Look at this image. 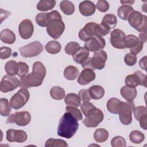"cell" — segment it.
Wrapping results in <instances>:
<instances>
[{"label":"cell","mask_w":147,"mask_h":147,"mask_svg":"<svg viewBox=\"0 0 147 147\" xmlns=\"http://www.w3.org/2000/svg\"><path fill=\"white\" fill-rule=\"evenodd\" d=\"M134 11L133 7L127 5L121 6L117 11L118 16L123 20H127L130 13Z\"/></svg>","instance_id":"obj_30"},{"label":"cell","mask_w":147,"mask_h":147,"mask_svg":"<svg viewBox=\"0 0 147 147\" xmlns=\"http://www.w3.org/2000/svg\"><path fill=\"white\" fill-rule=\"evenodd\" d=\"M82 101L83 102H89L91 100V96L89 94L88 90L87 89H82L79 91L78 95Z\"/></svg>","instance_id":"obj_49"},{"label":"cell","mask_w":147,"mask_h":147,"mask_svg":"<svg viewBox=\"0 0 147 147\" xmlns=\"http://www.w3.org/2000/svg\"><path fill=\"white\" fill-rule=\"evenodd\" d=\"M46 51L51 54H56L61 49V44L56 41H50L45 45Z\"/></svg>","instance_id":"obj_33"},{"label":"cell","mask_w":147,"mask_h":147,"mask_svg":"<svg viewBox=\"0 0 147 147\" xmlns=\"http://www.w3.org/2000/svg\"><path fill=\"white\" fill-rule=\"evenodd\" d=\"M124 61L127 65L133 66L135 65L137 61V56L131 53H127L124 57Z\"/></svg>","instance_id":"obj_46"},{"label":"cell","mask_w":147,"mask_h":147,"mask_svg":"<svg viewBox=\"0 0 147 147\" xmlns=\"http://www.w3.org/2000/svg\"><path fill=\"white\" fill-rule=\"evenodd\" d=\"M31 121V115L27 111H18L11 114L7 119V123H15L18 126H25Z\"/></svg>","instance_id":"obj_8"},{"label":"cell","mask_w":147,"mask_h":147,"mask_svg":"<svg viewBox=\"0 0 147 147\" xmlns=\"http://www.w3.org/2000/svg\"><path fill=\"white\" fill-rule=\"evenodd\" d=\"M90 52L85 47H80L79 49L72 56L74 60L79 64H82L89 56Z\"/></svg>","instance_id":"obj_22"},{"label":"cell","mask_w":147,"mask_h":147,"mask_svg":"<svg viewBox=\"0 0 147 147\" xmlns=\"http://www.w3.org/2000/svg\"><path fill=\"white\" fill-rule=\"evenodd\" d=\"M20 86V80L14 75H5L0 83V90L2 92L13 91Z\"/></svg>","instance_id":"obj_9"},{"label":"cell","mask_w":147,"mask_h":147,"mask_svg":"<svg viewBox=\"0 0 147 147\" xmlns=\"http://www.w3.org/2000/svg\"><path fill=\"white\" fill-rule=\"evenodd\" d=\"M134 1H128V0H125V1H121L120 2L123 5H127V6H131L134 3Z\"/></svg>","instance_id":"obj_56"},{"label":"cell","mask_w":147,"mask_h":147,"mask_svg":"<svg viewBox=\"0 0 147 147\" xmlns=\"http://www.w3.org/2000/svg\"><path fill=\"white\" fill-rule=\"evenodd\" d=\"M82 64V67L83 68H90L92 70H95L92 64V57H88L86 60H85Z\"/></svg>","instance_id":"obj_52"},{"label":"cell","mask_w":147,"mask_h":147,"mask_svg":"<svg viewBox=\"0 0 147 147\" xmlns=\"http://www.w3.org/2000/svg\"><path fill=\"white\" fill-rule=\"evenodd\" d=\"M79 44L75 41H72L68 42L65 47L64 51L65 52L69 55H74L75 53L79 49Z\"/></svg>","instance_id":"obj_39"},{"label":"cell","mask_w":147,"mask_h":147,"mask_svg":"<svg viewBox=\"0 0 147 147\" xmlns=\"http://www.w3.org/2000/svg\"><path fill=\"white\" fill-rule=\"evenodd\" d=\"M29 97L30 94L26 88H21L10 99V107L15 110L21 109L28 102Z\"/></svg>","instance_id":"obj_6"},{"label":"cell","mask_w":147,"mask_h":147,"mask_svg":"<svg viewBox=\"0 0 147 147\" xmlns=\"http://www.w3.org/2000/svg\"><path fill=\"white\" fill-rule=\"evenodd\" d=\"M130 140L134 144H141L145 140L144 134L138 130H133L129 134Z\"/></svg>","instance_id":"obj_35"},{"label":"cell","mask_w":147,"mask_h":147,"mask_svg":"<svg viewBox=\"0 0 147 147\" xmlns=\"http://www.w3.org/2000/svg\"><path fill=\"white\" fill-rule=\"evenodd\" d=\"M128 22L131 26L140 32H146L147 18L140 11L134 10L129 15Z\"/></svg>","instance_id":"obj_4"},{"label":"cell","mask_w":147,"mask_h":147,"mask_svg":"<svg viewBox=\"0 0 147 147\" xmlns=\"http://www.w3.org/2000/svg\"><path fill=\"white\" fill-rule=\"evenodd\" d=\"M146 119H147V115H145L143 117H142L138 121L140 122V125L141 127L144 130H146Z\"/></svg>","instance_id":"obj_53"},{"label":"cell","mask_w":147,"mask_h":147,"mask_svg":"<svg viewBox=\"0 0 147 147\" xmlns=\"http://www.w3.org/2000/svg\"><path fill=\"white\" fill-rule=\"evenodd\" d=\"M45 147H65L68 146V144L63 140L61 139H54V138H49L48 139L45 144Z\"/></svg>","instance_id":"obj_37"},{"label":"cell","mask_w":147,"mask_h":147,"mask_svg":"<svg viewBox=\"0 0 147 147\" xmlns=\"http://www.w3.org/2000/svg\"><path fill=\"white\" fill-rule=\"evenodd\" d=\"M79 127L78 120L69 113H65L59 121L57 135L65 138H72Z\"/></svg>","instance_id":"obj_2"},{"label":"cell","mask_w":147,"mask_h":147,"mask_svg":"<svg viewBox=\"0 0 147 147\" xmlns=\"http://www.w3.org/2000/svg\"><path fill=\"white\" fill-rule=\"evenodd\" d=\"M123 102L117 98H111L107 102V109L112 114H117L119 113L122 106Z\"/></svg>","instance_id":"obj_20"},{"label":"cell","mask_w":147,"mask_h":147,"mask_svg":"<svg viewBox=\"0 0 147 147\" xmlns=\"http://www.w3.org/2000/svg\"><path fill=\"white\" fill-rule=\"evenodd\" d=\"M125 33L120 29H115L110 33V43L114 48L117 49L125 48Z\"/></svg>","instance_id":"obj_12"},{"label":"cell","mask_w":147,"mask_h":147,"mask_svg":"<svg viewBox=\"0 0 147 147\" xmlns=\"http://www.w3.org/2000/svg\"><path fill=\"white\" fill-rule=\"evenodd\" d=\"M134 103L133 101L123 102L119 114V118L121 123L125 125H128L132 121L131 112L134 108Z\"/></svg>","instance_id":"obj_10"},{"label":"cell","mask_w":147,"mask_h":147,"mask_svg":"<svg viewBox=\"0 0 147 147\" xmlns=\"http://www.w3.org/2000/svg\"><path fill=\"white\" fill-rule=\"evenodd\" d=\"M60 8L65 15H71L75 11V6L69 1H62L60 3Z\"/></svg>","instance_id":"obj_31"},{"label":"cell","mask_w":147,"mask_h":147,"mask_svg":"<svg viewBox=\"0 0 147 147\" xmlns=\"http://www.w3.org/2000/svg\"><path fill=\"white\" fill-rule=\"evenodd\" d=\"M89 94L91 96V98L98 100L102 98L105 95V90L104 88L98 85H94L90 87L88 89Z\"/></svg>","instance_id":"obj_24"},{"label":"cell","mask_w":147,"mask_h":147,"mask_svg":"<svg viewBox=\"0 0 147 147\" xmlns=\"http://www.w3.org/2000/svg\"><path fill=\"white\" fill-rule=\"evenodd\" d=\"M103 117L104 115L102 110L95 107L88 112L83 120V123L87 127H95L102 122Z\"/></svg>","instance_id":"obj_5"},{"label":"cell","mask_w":147,"mask_h":147,"mask_svg":"<svg viewBox=\"0 0 147 147\" xmlns=\"http://www.w3.org/2000/svg\"><path fill=\"white\" fill-rule=\"evenodd\" d=\"M65 110L67 112L71 114L78 121H80L83 118V115L81 111L76 107L68 106L65 107Z\"/></svg>","instance_id":"obj_43"},{"label":"cell","mask_w":147,"mask_h":147,"mask_svg":"<svg viewBox=\"0 0 147 147\" xmlns=\"http://www.w3.org/2000/svg\"><path fill=\"white\" fill-rule=\"evenodd\" d=\"M121 96L127 102L133 101L137 96V90L136 87L127 86H123L120 90Z\"/></svg>","instance_id":"obj_21"},{"label":"cell","mask_w":147,"mask_h":147,"mask_svg":"<svg viewBox=\"0 0 147 147\" xmlns=\"http://www.w3.org/2000/svg\"><path fill=\"white\" fill-rule=\"evenodd\" d=\"M139 41L138 38L133 34H129L125 38V48H130L134 47Z\"/></svg>","instance_id":"obj_40"},{"label":"cell","mask_w":147,"mask_h":147,"mask_svg":"<svg viewBox=\"0 0 147 147\" xmlns=\"http://www.w3.org/2000/svg\"><path fill=\"white\" fill-rule=\"evenodd\" d=\"M94 107H95V106L90 102H83L80 105V109L85 116H86L88 112Z\"/></svg>","instance_id":"obj_50"},{"label":"cell","mask_w":147,"mask_h":147,"mask_svg":"<svg viewBox=\"0 0 147 147\" xmlns=\"http://www.w3.org/2000/svg\"><path fill=\"white\" fill-rule=\"evenodd\" d=\"M29 72V66L28 64L24 62H18V71L17 75L21 78H23L28 75Z\"/></svg>","instance_id":"obj_42"},{"label":"cell","mask_w":147,"mask_h":147,"mask_svg":"<svg viewBox=\"0 0 147 147\" xmlns=\"http://www.w3.org/2000/svg\"><path fill=\"white\" fill-rule=\"evenodd\" d=\"M43 45L38 41L32 42L19 48L21 55L24 57H32L39 55L43 51Z\"/></svg>","instance_id":"obj_7"},{"label":"cell","mask_w":147,"mask_h":147,"mask_svg":"<svg viewBox=\"0 0 147 147\" xmlns=\"http://www.w3.org/2000/svg\"><path fill=\"white\" fill-rule=\"evenodd\" d=\"M101 24H103L110 29H113L117 25V18L114 14H107L103 17Z\"/></svg>","instance_id":"obj_28"},{"label":"cell","mask_w":147,"mask_h":147,"mask_svg":"<svg viewBox=\"0 0 147 147\" xmlns=\"http://www.w3.org/2000/svg\"><path fill=\"white\" fill-rule=\"evenodd\" d=\"M95 79V73L90 68H84L80 72L78 83L80 85H87Z\"/></svg>","instance_id":"obj_18"},{"label":"cell","mask_w":147,"mask_h":147,"mask_svg":"<svg viewBox=\"0 0 147 147\" xmlns=\"http://www.w3.org/2000/svg\"><path fill=\"white\" fill-rule=\"evenodd\" d=\"M134 117L137 121H139L140 119L145 115H147V109L146 107L143 106H139L134 107L133 110Z\"/></svg>","instance_id":"obj_41"},{"label":"cell","mask_w":147,"mask_h":147,"mask_svg":"<svg viewBox=\"0 0 147 147\" xmlns=\"http://www.w3.org/2000/svg\"><path fill=\"white\" fill-rule=\"evenodd\" d=\"M9 101L6 98L0 99V113L3 117H7L10 115L11 108Z\"/></svg>","instance_id":"obj_36"},{"label":"cell","mask_w":147,"mask_h":147,"mask_svg":"<svg viewBox=\"0 0 147 147\" xmlns=\"http://www.w3.org/2000/svg\"><path fill=\"white\" fill-rule=\"evenodd\" d=\"M79 74V69L73 65H68L64 70V76L69 80H75L78 76Z\"/></svg>","instance_id":"obj_25"},{"label":"cell","mask_w":147,"mask_h":147,"mask_svg":"<svg viewBox=\"0 0 147 147\" xmlns=\"http://www.w3.org/2000/svg\"><path fill=\"white\" fill-rule=\"evenodd\" d=\"M27 138V134L24 130L9 129L6 131V140L8 142L22 143L26 141Z\"/></svg>","instance_id":"obj_15"},{"label":"cell","mask_w":147,"mask_h":147,"mask_svg":"<svg viewBox=\"0 0 147 147\" xmlns=\"http://www.w3.org/2000/svg\"><path fill=\"white\" fill-rule=\"evenodd\" d=\"M94 138L96 142H104L109 138V132L103 128L97 129L94 134Z\"/></svg>","instance_id":"obj_29"},{"label":"cell","mask_w":147,"mask_h":147,"mask_svg":"<svg viewBox=\"0 0 147 147\" xmlns=\"http://www.w3.org/2000/svg\"><path fill=\"white\" fill-rule=\"evenodd\" d=\"M36 22L42 27H47L48 25L49 21L48 18V13H40L36 16Z\"/></svg>","instance_id":"obj_38"},{"label":"cell","mask_w":147,"mask_h":147,"mask_svg":"<svg viewBox=\"0 0 147 147\" xmlns=\"http://www.w3.org/2000/svg\"><path fill=\"white\" fill-rule=\"evenodd\" d=\"M56 5V1L54 0H41L37 5V9L41 11H47L52 9Z\"/></svg>","instance_id":"obj_27"},{"label":"cell","mask_w":147,"mask_h":147,"mask_svg":"<svg viewBox=\"0 0 147 147\" xmlns=\"http://www.w3.org/2000/svg\"><path fill=\"white\" fill-rule=\"evenodd\" d=\"M5 69L8 75H17L18 71V63L14 60H9L7 61L5 65Z\"/></svg>","instance_id":"obj_34"},{"label":"cell","mask_w":147,"mask_h":147,"mask_svg":"<svg viewBox=\"0 0 147 147\" xmlns=\"http://www.w3.org/2000/svg\"><path fill=\"white\" fill-rule=\"evenodd\" d=\"M12 50L10 48L7 47H2L0 48V58L6 59L10 57L11 55Z\"/></svg>","instance_id":"obj_48"},{"label":"cell","mask_w":147,"mask_h":147,"mask_svg":"<svg viewBox=\"0 0 147 147\" xmlns=\"http://www.w3.org/2000/svg\"><path fill=\"white\" fill-rule=\"evenodd\" d=\"M46 75V69L40 61H36L33 64L32 72L20 79L21 88H27L40 86Z\"/></svg>","instance_id":"obj_1"},{"label":"cell","mask_w":147,"mask_h":147,"mask_svg":"<svg viewBox=\"0 0 147 147\" xmlns=\"http://www.w3.org/2000/svg\"><path fill=\"white\" fill-rule=\"evenodd\" d=\"M107 57V53L102 49L95 52L92 57V64L94 69L99 70L103 69L105 67Z\"/></svg>","instance_id":"obj_17"},{"label":"cell","mask_w":147,"mask_h":147,"mask_svg":"<svg viewBox=\"0 0 147 147\" xmlns=\"http://www.w3.org/2000/svg\"><path fill=\"white\" fill-rule=\"evenodd\" d=\"M105 39L97 35H95L91 39L85 42L84 47L91 52H96L105 47Z\"/></svg>","instance_id":"obj_13"},{"label":"cell","mask_w":147,"mask_h":147,"mask_svg":"<svg viewBox=\"0 0 147 147\" xmlns=\"http://www.w3.org/2000/svg\"><path fill=\"white\" fill-rule=\"evenodd\" d=\"M110 29L102 24H98L95 28V35L100 37L105 36L109 33Z\"/></svg>","instance_id":"obj_44"},{"label":"cell","mask_w":147,"mask_h":147,"mask_svg":"<svg viewBox=\"0 0 147 147\" xmlns=\"http://www.w3.org/2000/svg\"><path fill=\"white\" fill-rule=\"evenodd\" d=\"M143 48V42L139 40L138 42L133 47L129 48L130 53L133 55H137L139 53Z\"/></svg>","instance_id":"obj_51"},{"label":"cell","mask_w":147,"mask_h":147,"mask_svg":"<svg viewBox=\"0 0 147 147\" xmlns=\"http://www.w3.org/2000/svg\"><path fill=\"white\" fill-rule=\"evenodd\" d=\"M64 101L67 106L77 107L80 105L81 100L76 94L69 93L65 96Z\"/></svg>","instance_id":"obj_26"},{"label":"cell","mask_w":147,"mask_h":147,"mask_svg":"<svg viewBox=\"0 0 147 147\" xmlns=\"http://www.w3.org/2000/svg\"><path fill=\"white\" fill-rule=\"evenodd\" d=\"M18 31L21 37L23 39L30 38L34 31V26L32 22L29 19L22 21L18 26Z\"/></svg>","instance_id":"obj_14"},{"label":"cell","mask_w":147,"mask_h":147,"mask_svg":"<svg viewBox=\"0 0 147 147\" xmlns=\"http://www.w3.org/2000/svg\"><path fill=\"white\" fill-rule=\"evenodd\" d=\"M140 67L145 71H146V56H144L139 61Z\"/></svg>","instance_id":"obj_54"},{"label":"cell","mask_w":147,"mask_h":147,"mask_svg":"<svg viewBox=\"0 0 147 147\" xmlns=\"http://www.w3.org/2000/svg\"><path fill=\"white\" fill-rule=\"evenodd\" d=\"M111 145L113 147L126 146V140L121 136H115L111 140Z\"/></svg>","instance_id":"obj_45"},{"label":"cell","mask_w":147,"mask_h":147,"mask_svg":"<svg viewBox=\"0 0 147 147\" xmlns=\"http://www.w3.org/2000/svg\"><path fill=\"white\" fill-rule=\"evenodd\" d=\"M95 7L100 12H106L109 9V3L107 1L104 0H99L97 2Z\"/></svg>","instance_id":"obj_47"},{"label":"cell","mask_w":147,"mask_h":147,"mask_svg":"<svg viewBox=\"0 0 147 147\" xmlns=\"http://www.w3.org/2000/svg\"><path fill=\"white\" fill-rule=\"evenodd\" d=\"M1 40L5 43L12 44L16 41V34L14 33L9 29L2 30L0 34Z\"/></svg>","instance_id":"obj_23"},{"label":"cell","mask_w":147,"mask_h":147,"mask_svg":"<svg viewBox=\"0 0 147 147\" xmlns=\"http://www.w3.org/2000/svg\"><path fill=\"white\" fill-rule=\"evenodd\" d=\"M48 18L49 23L47 26V33L52 38L57 40L62 35L65 29L61 16L57 10H53L48 13Z\"/></svg>","instance_id":"obj_3"},{"label":"cell","mask_w":147,"mask_h":147,"mask_svg":"<svg viewBox=\"0 0 147 147\" xmlns=\"http://www.w3.org/2000/svg\"><path fill=\"white\" fill-rule=\"evenodd\" d=\"M95 5L90 1H84L80 3L79 6V11L82 15L88 17L91 16L95 11Z\"/></svg>","instance_id":"obj_19"},{"label":"cell","mask_w":147,"mask_h":147,"mask_svg":"<svg viewBox=\"0 0 147 147\" xmlns=\"http://www.w3.org/2000/svg\"><path fill=\"white\" fill-rule=\"evenodd\" d=\"M127 86L136 87L140 85L146 87V76L141 71L137 70L133 74L127 75L125 78Z\"/></svg>","instance_id":"obj_11"},{"label":"cell","mask_w":147,"mask_h":147,"mask_svg":"<svg viewBox=\"0 0 147 147\" xmlns=\"http://www.w3.org/2000/svg\"><path fill=\"white\" fill-rule=\"evenodd\" d=\"M98 24L90 22L79 31L78 36L79 38L84 41H87L95 35V28Z\"/></svg>","instance_id":"obj_16"},{"label":"cell","mask_w":147,"mask_h":147,"mask_svg":"<svg viewBox=\"0 0 147 147\" xmlns=\"http://www.w3.org/2000/svg\"><path fill=\"white\" fill-rule=\"evenodd\" d=\"M50 95L53 99L61 100L65 96V93L61 87L53 86L50 90Z\"/></svg>","instance_id":"obj_32"},{"label":"cell","mask_w":147,"mask_h":147,"mask_svg":"<svg viewBox=\"0 0 147 147\" xmlns=\"http://www.w3.org/2000/svg\"><path fill=\"white\" fill-rule=\"evenodd\" d=\"M138 40L142 42H145L146 41V32H141L139 34Z\"/></svg>","instance_id":"obj_55"}]
</instances>
